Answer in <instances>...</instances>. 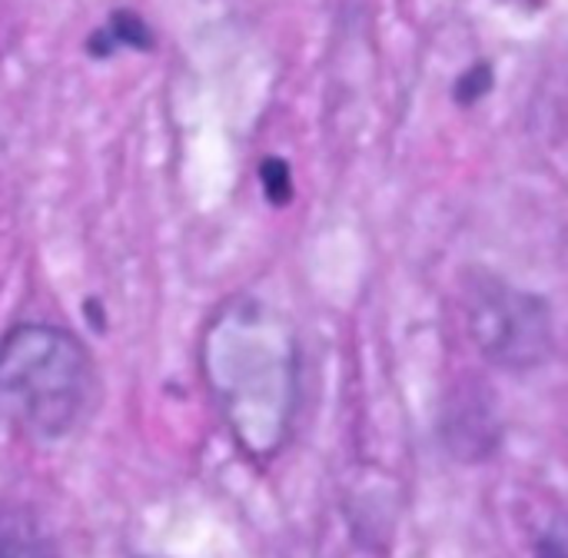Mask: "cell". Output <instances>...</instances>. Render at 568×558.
<instances>
[{"label":"cell","mask_w":568,"mask_h":558,"mask_svg":"<svg viewBox=\"0 0 568 558\" xmlns=\"http://www.w3.org/2000/svg\"><path fill=\"white\" fill-rule=\"evenodd\" d=\"M206 363L243 446L273 453L286 429L296 379V356L280 323H266L250 306L220 316L206 343Z\"/></svg>","instance_id":"obj_1"},{"label":"cell","mask_w":568,"mask_h":558,"mask_svg":"<svg viewBox=\"0 0 568 558\" xmlns=\"http://www.w3.org/2000/svg\"><path fill=\"white\" fill-rule=\"evenodd\" d=\"M90 369V356L77 336L27 323L0 343V399L33 433L63 436L83 413Z\"/></svg>","instance_id":"obj_2"},{"label":"cell","mask_w":568,"mask_h":558,"mask_svg":"<svg viewBox=\"0 0 568 558\" xmlns=\"http://www.w3.org/2000/svg\"><path fill=\"white\" fill-rule=\"evenodd\" d=\"M473 333L483 349L506 363L539 359L549 343L546 306L513 286L489 283L473 306Z\"/></svg>","instance_id":"obj_3"},{"label":"cell","mask_w":568,"mask_h":558,"mask_svg":"<svg viewBox=\"0 0 568 558\" xmlns=\"http://www.w3.org/2000/svg\"><path fill=\"white\" fill-rule=\"evenodd\" d=\"M103 37H110L116 47H120V43L143 47V43H146V23H143V20H136L133 13L120 10V13H113L110 27H103Z\"/></svg>","instance_id":"obj_4"},{"label":"cell","mask_w":568,"mask_h":558,"mask_svg":"<svg viewBox=\"0 0 568 558\" xmlns=\"http://www.w3.org/2000/svg\"><path fill=\"white\" fill-rule=\"evenodd\" d=\"M0 558H53L50 546L33 539V536H20V532H3L0 536Z\"/></svg>","instance_id":"obj_5"}]
</instances>
